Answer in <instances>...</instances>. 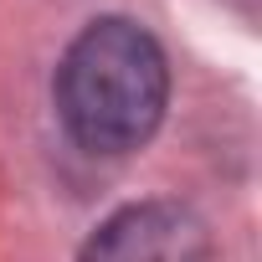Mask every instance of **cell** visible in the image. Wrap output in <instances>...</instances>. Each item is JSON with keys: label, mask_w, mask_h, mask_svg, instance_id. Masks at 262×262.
Listing matches in <instances>:
<instances>
[{"label": "cell", "mask_w": 262, "mask_h": 262, "mask_svg": "<svg viewBox=\"0 0 262 262\" xmlns=\"http://www.w3.org/2000/svg\"><path fill=\"white\" fill-rule=\"evenodd\" d=\"M170 98V67L160 41L123 16H103L77 31L57 67V113L67 134L93 155L139 149Z\"/></svg>", "instance_id": "cell-1"}, {"label": "cell", "mask_w": 262, "mask_h": 262, "mask_svg": "<svg viewBox=\"0 0 262 262\" xmlns=\"http://www.w3.org/2000/svg\"><path fill=\"white\" fill-rule=\"evenodd\" d=\"M211 236L180 201H139L113 211L82 247L77 262H206Z\"/></svg>", "instance_id": "cell-2"}]
</instances>
